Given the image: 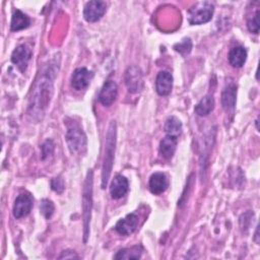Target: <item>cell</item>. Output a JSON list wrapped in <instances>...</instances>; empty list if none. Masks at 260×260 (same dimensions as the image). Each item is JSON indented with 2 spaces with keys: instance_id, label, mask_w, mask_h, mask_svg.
Returning <instances> with one entry per match:
<instances>
[{
  "instance_id": "cell-20",
  "label": "cell",
  "mask_w": 260,
  "mask_h": 260,
  "mask_svg": "<svg viewBox=\"0 0 260 260\" xmlns=\"http://www.w3.org/2000/svg\"><path fill=\"white\" fill-rule=\"evenodd\" d=\"M214 99L212 95L207 94L205 96H203L199 103L195 106L194 111L195 113L200 116V117H204L207 116L208 114H210V112H212V110L214 109Z\"/></svg>"
},
{
  "instance_id": "cell-1",
  "label": "cell",
  "mask_w": 260,
  "mask_h": 260,
  "mask_svg": "<svg viewBox=\"0 0 260 260\" xmlns=\"http://www.w3.org/2000/svg\"><path fill=\"white\" fill-rule=\"evenodd\" d=\"M116 137H117V127L116 122L111 121L107 135H106V144H105V156H104V162L102 168V188L105 189L113 167L114 161V153L116 148Z\"/></svg>"
},
{
  "instance_id": "cell-5",
  "label": "cell",
  "mask_w": 260,
  "mask_h": 260,
  "mask_svg": "<svg viewBox=\"0 0 260 260\" xmlns=\"http://www.w3.org/2000/svg\"><path fill=\"white\" fill-rule=\"evenodd\" d=\"M65 139L68 148L72 153H82L86 149V136L82 129L77 125L68 127Z\"/></svg>"
},
{
  "instance_id": "cell-18",
  "label": "cell",
  "mask_w": 260,
  "mask_h": 260,
  "mask_svg": "<svg viewBox=\"0 0 260 260\" xmlns=\"http://www.w3.org/2000/svg\"><path fill=\"white\" fill-rule=\"evenodd\" d=\"M228 59L230 64L235 67V68H240L242 67L247 59V51L244 47L242 46H237L234 47L230 50Z\"/></svg>"
},
{
  "instance_id": "cell-23",
  "label": "cell",
  "mask_w": 260,
  "mask_h": 260,
  "mask_svg": "<svg viewBox=\"0 0 260 260\" xmlns=\"http://www.w3.org/2000/svg\"><path fill=\"white\" fill-rule=\"evenodd\" d=\"M40 209H41L42 214L46 218H50L53 215V213H54L55 206H54V203L51 200L44 199V200H42V202L40 204Z\"/></svg>"
},
{
  "instance_id": "cell-16",
  "label": "cell",
  "mask_w": 260,
  "mask_h": 260,
  "mask_svg": "<svg viewBox=\"0 0 260 260\" xmlns=\"http://www.w3.org/2000/svg\"><path fill=\"white\" fill-rule=\"evenodd\" d=\"M129 189V183L126 177L122 175H117L110 186V193L113 199H120L122 198Z\"/></svg>"
},
{
  "instance_id": "cell-7",
  "label": "cell",
  "mask_w": 260,
  "mask_h": 260,
  "mask_svg": "<svg viewBox=\"0 0 260 260\" xmlns=\"http://www.w3.org/2000/svg\"><path fill=\"white\" fill-rule=\"evenodd\" d=\"M107 10L105 1H88L83 8V17L87 22H95L100 20Z\"/></svg>"
},
{
  "instance_id": "cell-27",
  "label": "cell",
  "mask_w": 260,
  "mask_h": 260,
  "mask_svg": "<svg viewBox=\"0 0 260 260\" xmlns=\"http://www.w3.org/2000/svg\"><path fill=\"white\" fill-rule=\"evenodd\" d=\"M51 188H52L55 192L61 194V193L64 191V188H65L63 179H62L60 176L53 178L52 181H51Z\"/></svg>"
},
{
  "instance_id": "cell-22",
  "label": "cell",
  "mask_w": 260,
  "mask_h": 260,
  "mask_svg": "<svg viewBox=\"0 0 260 260\" xmlns=\"http://www.w3.org/2000/svg\"><path fill=\"white\" fill-rule=\"evenodd\" d=\"M142 247L140 245H135L130 248H125L119 250L114 256L115 259H138L141 257Z\"/></svg>"
},
{
  "instance_id": "cell-13",
  "label": "cell",
  "mask_w": 260,
  "mask_h": 260,
  "mask_svg": "<svg viewBox=\"0 0 260 260\" xmlns=\"http://www.w3.org/2000/svg\"><path fill=\"white\" fill-rule=\"evenodd\" d=\"M237 96V86L233 81L225 84L221 92V105L225 112H232L235 109Z\"/></svg>"
},
{
  "instance_id": "cell-3",
  "label": "cell",
  "mask_w": 260,
  "mask_h": 260,
  "mask_svg": "<svg viewBox=\"0 0 260 260\" xmlns=\"http://www.w3.org/2000/svg\"><path fill=\"white\" fill-rule=\"evenodd\" d=\"M52 80H53V77H51L50 74L44 75L43 78L40 80L35 90V94L32 96V104L30 105L31 110L42 111L44 108L48 106L52 95V91H53Z\"/></svg>"
},
{
  "instance_id": "cell-2",
  "label": "cell",
  "mask_w": 260,
  "mask_h": 260,
  "mask_svg": "<svg viewBox=\"0 0 260 260\" xmlns=\"http://www.w3.org/2000/svg\"><path fill=\"white\" fill-rule=\"evenodd\" d=\"M92 208V171L89 170L83 187L82 195V217H83V240L87 241L89 235V222Z\"/></svg>"
},
{
  "instance_id": "cell-8",
  "label": "cell",
  "mask_w": 260,
  "mask_h": 260,
  "mask_svg": "<svg viewBox=\"0 0 260 260\" xmlns=\"http://www.w3.org/2000/svg\"><path fill=\"white\" fill-rule=\"evenodd\" d=\"M32 197L28 193H21L19 194L13 204V216L15 218H22L29 214L31 208H32Z\"/></svg>"
},
{
  "instance_id": "cell-10",
  "label": "cell",
  "mask_w": 260,
  "mask_h": 260,
  "mask_svg": "<svg viewBox=\"0 0 260 260\" xmlns=\"http://www.w3.org/2000/svg\"><path fill=\"white\" fill-rule=\"evenodd\" d=\"M93 77L92 71L88 70L85 67L76 68L71 75V85L76 90L85 89Z\"/></svg>"
},
{
  "instance_id": "cell-6",
  "label": "cell",
  "mask_w": 260,
  "mask_h": 260,
  "mask_svg": "<svg viewBox=\"0 0 260 260\" xmlns=\"http://www.w3.org/2000/svg\"><path fill=\"white\" fill-rule=\"evenodd\" d=\"M124 80L129 92L136 93L140 91L143 86V76L141 69L135 65L129 66L125 71Z\"/></svg>"
},
{
  "instance_id": "cell-28",
  "label": "cell",
  "mask_w": 260,
  "mask_h": 260,
  "mask_svg": "<svg viewBox=\"0 0 260 260\" xmlns=\"http://www.w3.org/2000/svg\"><path fill=\"white\" fill-rule=\"evenodd\" d=\"M60 259H73V258H78V255H76L74 253V251H71V250H66V251H63L62 254L59 256Z\"/></svg>"
},
{
  "instance_id": "cell-24",
  "label": "cell",
  "mask_w": 260,
  "mask_h": 260,
  "mask_svg": "<svg viewBox=\"0 0 260 260\" xmlns=\"http://www.w3.org/2000/svg\"><path fill=\"white\" fill-rule=\"evenodd\" d=\"M174 49L175 51L179 52L181 55H187L191 52V49H192V42L189 38L187 39H184L182 42L176 44L174 46Z\"/></svg>"
},
{
  "instance_id": "cell-15",
  "label": "cell",
  "mask_w": 260,
  "mask_h": 260,
  "mask_svg": "<svg viewBox=\"0 0 260 260\" xmlns=\"http://www.w3.org/2000/svg\"><path fill=\"white\" fill-rule=\"evenodd\" d=\"M148 186H149V190L152 194L159 195L167 190V188L169 186V180L164 173L156 172L150 176Z\"/></svg>"
},
{
  "instance_id": "cell-4",
  "label": "cell",
  "mask_w": 260,
  "mask_h": 260,
  "mask_svg": "<svg viewBox=\"0 0 260 260\" xmlns=\"http://www.w3.org/2000/svg\"><path fill=\"white\" fill-rule=\"evenodd\" d=\"M213 5L208 2H198L187 11L188 21L191 24H202L208 22L213 14Z\"/></svg>"
},
{
  "instance_id": "cell-14",
  "label": "cell",
  "mask_w": 260,
  "mask_h": 260,
  "mask_svg": "<svg viewBox=\"0 0 260 260\" xmlns=\"http://www.w3.org/2000/svg\"><path fill=\"white\" fill-rule=\"evenodd\" d=\"M173 87V76L168 71H160L155 78V89L159 95H169Z\"/></svg>"
},
{
  "instance_id": "cell-29",
  "label": "cell",
  "mask_w": 260,
  "mask_h": 260,
  "mask_svg": "<svg viewBox=\"0 0 260 260\" xmlns=\"http://www.w3.org/2000/svg\"><path fill=\"white\" fill-rule=\"evenodd\" d=\"M255 122H256V128H257V130H259V127H258V122H259V121H258V119H256Z\"/></svg>"
},
{
  "instance_id": "cell-11",
  "label": "cell",
  "mask_w": 260,
  "mask_h": 260,
  "mask_svg": "<svg viewBox=\"0 0 260 260\" xmlns=\"http://www.w3.org/2000/svg\"><path fill=\"white\" fill-rule=\"evenodd\" d=\"M118 95V85L113 80H108L104 83L100 94H99V101L102 105L109 107L111 106L116 98Z\"/></svg>"
},
{
  "instance_id": "cell-19",
  "label": "cell",
  "mask_w": 260,
  "mask_h": 260,
  "mask_svg": "<svg viewBox=\"0 0 260 260\" xmlns=\"http://www.w3.org/2000/svg\"><path fill=\"white\" fill-rule=\"evenodd\" d=\"M29 24H30V19L26 14H24L18 9L14 11L11 17V22H10V29L12 31H18V30L24 29L28 27Z\"/></svg>"
},
{
  "instance_id": "cell-12",
  "label": "cell",
  "mask_w": 260,
  "mask_h": 260,
  "mask_svg": "<svg viewBox=\"0 0 260 260\" xmlns=\"http://www.w3.org/2000/svg\"><path fill=\"white\" fill-rule=\"evenodd\" d=\"M138 225V216L135 213H129L121 218L115 225V230L122 236L131 235Z\"/></svg>"
},
{
  "instance_id": "cell-9",
  "label": "cell",
  "mask_w": 260,
  "mask_h": 260,
  "mask_svg": "<svg viewBox=\"0 0 260 260\" xmlns=\"http://www.w3.org/2000/svg\"><path fill=\"white\" fill-rule=\"evenodd\" d=\"M32 52L26 45L17 46L11 54V62L16 65L19 71L24 72L29 60L31 59Z\"/></svg>"
},
{
  "instance_id": "cell-21",
  "label": "cell",
  "mask_w": 260,
  "mask_h": 260,
  "mask_svg": "<svg viewBox=\"0 0 260 260\" xmlns=\"http://www.w3.org/2000/svg\"><path fill=\"white\" fill-rule=\"evenodd\" d=\"M164 130L167 135L178 138L182 133V122L176 116H171L166 120Z\"/></svg>"
},
{
  "instance_id": "cell-26",
  "label": "cell",
  "mask_w": 260,
  "mask_h": 260,
  "mask_svg": "<svg viewBox=\"0 0 260 260\" xmlns=\"http://www.w3.org/2000/svg\"><path fill=\"white\" fill-rule=\"evenodd\" d=\"M54 143L51 139H47L41 146L42 149V159H46L47 157H49L53 151H54Z\"/></svg>"
},
{
  "instance_id": "cell-25",
  "label": "cell",
  "mask_w": 260,
  "mask_h": 260,
  "mask_svg": "<svg viewBox=\"0 0 260 260\" xmlns=\"http://www.w3.org/2000/svg\"><path fill=\"white\" fill-rule=\"evenodd\" d=\"M259 9L256 10L255 14L250 17L247 21V26H248V29L253 32V34H258L259 32Z\"/></svg>"
},
{
  "instance_id": "cell-17",
  "label": "cell",
  "mask_w": 260,
  "mask_h": 260,
  "mask_svg": "<svg viewBox=\"0 0 260 260\" xmlns=\"http://www.w3.org/2000/svg\"><path fill=\"white\" fill-rule=\"evenodd\" d=\"M177 142H178L177 137L170 136V135H167L166 137H164L160 140L159 147H158V150L161 156L167 159H170L171 157H173L177 148Z\"/></svg>"
}]
</instances>
